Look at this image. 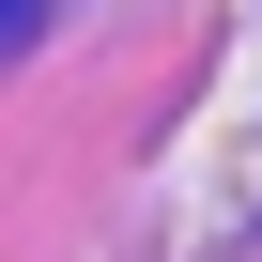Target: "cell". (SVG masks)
Wrapping results in <instances>:
<instances>
[{
    "mask_svg": "<svg viewBox=\"0 0 262 262\" xmlns=\"http://www.w3.org/2000/svg\"><path fill=\"white\" fill-rule=\"evenodd\" d=\"M31 16H47V0H0V47H16V31H31Z\"/></svg>",
    "mask_w": 262,
    "mask_h": 262,
    "instance_id": "obj_1",
    "label": "cell"
}]
</instances>
